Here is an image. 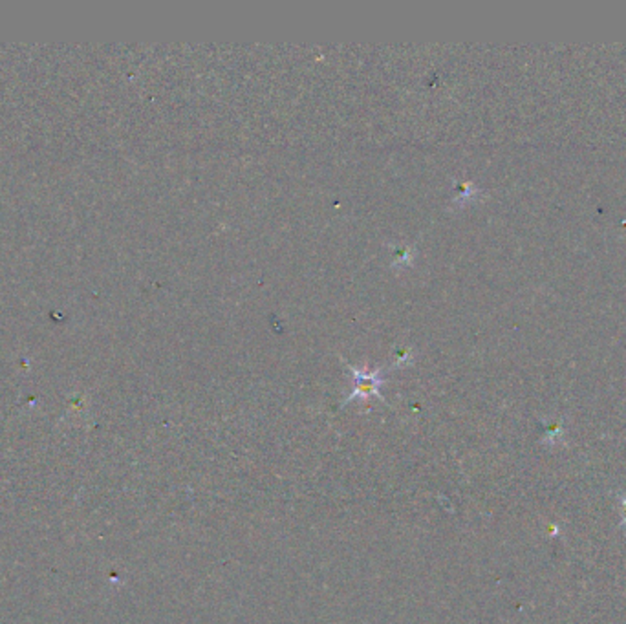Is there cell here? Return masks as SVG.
<instances>
[{
  "instance_id": "6da1fadb",
  "label": "cell",
  "mask_w": 626,
  "mask_h": 624,
  "mask_svg": "<svg viewBox=\"0 0 626 624\" xmlns=\"http://www.w3.org/2000/svg\"><path fill=\"white\" fill-rule=\"evenodd\" d=\"M354 377H355V392L357 393H378V386L381 385V372L383 370H376V372H361L355 367H352Z\"/></svg>"
},
{
  "instance_id": "7a4b0ae2",
  "label": "cell",
  "mask_w": 626,
  "mask_h": 624,
  "mask_svg": "<svg viewBox=\"0 0 626 624\" xmlns=\"http://www.w3.org/2000/svg\"><path fill=\"white\" fill-rule=\"evenodd\" d=\"M621 511H622V523L626 525V497H622L621 500Z\"/></svg>"
}]
</instances>
